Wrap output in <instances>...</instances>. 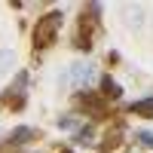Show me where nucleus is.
I'll use <instances>...</instances> for the list:
<instances>
[{"label": "nucleus", "mask_w": 153, "mask_h": 153, "mask_svg": "<svg viewBox=\"0 0 153 153\" xmlns=\"http://www.w3.org/2000/svg\"><path fill=\"white\" fill-rule=\"evenodd\" d=\"M101 89H104V92H101L104 98H120V95H123V89H120L117 83H113L110 76H104V80H101Z\"/></svg>", "instance_id": "6"}, {"label": "nucleus", "mask_w": 153, "mask_h": 153, "mask_svg": "<svg viewBox=\"0 0 153 153\" xmlns=\"http://www.w3.org/2000/svg\"><path fill=\"white\" fill-rule=\"evenodd\" d=\"M123 9H126V16H129V19H126V25H129V28H141V25H144V9H141V6L126 3Z\"/></svg>", "instance_id": "3"}, {"label": "nucleus", "mask_w": 153, "mask_h": 153, "mask_svg": "<svg viewBox=\"0 0 153 153\" xmlns=\"http://www.w3.org/2000/svg\"><path fill=\"white\" fill-rule=\"evenodd\" d=\"M132 113H135V117H147V120H153V98L135 101V104H132Z\"/></svg>", "instance_id": "5"}, {"label": "nucleus", "mask_w": 153, "mask_h": 153, "mask_svg": "<svg viewBox=\"0 0 153 153\" xmlns=\"http://www.w3.org/2000/svg\"><path fill=\"white\" fill-rule=\"evenodd\" d=\"M34 135H37L34 129H28V126H19V129H12V135H9V141L16 144V147H22V144H28V141H31Z\"/></svg>", "instance_id": "4"}, {"label": "nucleus", "mask_w": 153, "mask_h": 153, "mask_svg": "<svg viewBox=\"0 0 153 153\" xmlns=\"http://www.w3.org/2000/svg\"><path fill=\"white\" fill-rule=\"evenodd\" d=\"M61 22H65V16H61V12H46L43 19H37V28H34V46H37V49H46L49 43L55 40Z\"/></svg>", "instance_id": "1"}, {"label": "nucleus", "mask_w": 153, "mask_h": 153, "mask_svg": "<svg viewBox=\"0 0 153 153\" xmlns=\"http://www.w3.org/2000/svg\"><path fill=\"white\" fill-rule=\"evenodd\" d=\"M92 76H95V68H92V65H86V61H76V65H71V68H68L65 83H68V86H74V89H83V86L92 83Z\"/></svg>", "instance_id": "2"}, {"label": "nucleus", "mask_w": 153, "mask_h": 153, "mask_svg": "<svg viewBox=\"0 0 153 153\" xmlns=\"http://www.w3.org/2000/svg\"><path fill=\"white\" fill-rule=\"evenodd\" d=\"M74 126H76L74 117H61V120H58V129H74Z\"/></svg>", "instance_id": "9"}, {"label": "nucleus", "mask_w": 153, "mask_h": 153, "mask_svg": "<svg viewBox=\"0 0 153 153\" xmlns=\"http://www.w3.org/2000/svg\"><path fill=\"white\" fill-rule=\"evenodd\" d=\"M12 61H16L12 49H0V74H9L12 71Z\"/></svg>", "instance_id": "7"}, {"label": "nucleus", "mask_w": 153, "mask_h": 153, "mask_svg": "<svg viewBox=\"0 0 153 153\" xmlns=\"http://www.w3.org/2000/svg\"><path fill=\"white\" fill-rule=\"evenodd\" d=\"M138 141L144 147H153V132H138Z\"/></svg>", "instance_id": "8"}]
</instances>
